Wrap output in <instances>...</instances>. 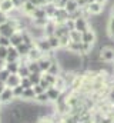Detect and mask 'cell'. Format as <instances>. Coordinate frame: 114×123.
<instances>
[{"mask_svg":"<svg viewBox=\"0 0 114 123\" xmlns=\"http://www.w3.org/2000/svg\"><path fill=\"white\" fill-rule=\"evenodd\" d=\"M98 59H100V62H106V63L114 62V49L111 46H103V47H100Z\"/></svg>","mask_w":114,"mask_h":123,"instance_id":"cell-1","label":"cell"},{"mask_svg":"<svg viewBox=\"0 0 114 123\" xmlns=\"http://www.w3.org/2000/svg\"><path fill=\"white\" fill-rule=\"evenodd\" d=\"M74 26H76V30L80 31V33H84V31H87L88 29H91L90 22L87 20V17H83V16L74 19Z\"/></svg>","mask_w":114,"mask_h":123,"instance_id":"cell-2","label":"cell"},{"mask_svg":"<svg viewBox=\"0 0 114 123\" xmlns=\"http://www.w3.org/2000/svg\"><path fill=\"white\" fill-rule=\"evenodd\" d=\"M36 47L43 53V55H47L50 52H53V49L50 47V43L47 40V37H41V39H37L36 40Z\"/></svg>","mask_w":114,"mask_h":123,"instance_id":"cell-3","label":"cell"},{"mask_svg":"<svg viewBox=\"0 0 114 123\" xmlns=\"http://www.w3.org/2000/svg\"><path fill=\"white\" fill-rule=\"evenodd\" d=\"M81 42H83V43H87V44L94 46L96 42H97V34H96V31L93 30V29H88L87 31L81 33Z\"/></svg>","mask_w":114,"mask_h":123,"instance_id":"cell-4","label":"cell"},{"mask_svg":"<svg viewBox=\"0 0 114 123\" xmlns=\"http://www.w3.org/2000/svg\"><path fill=\"white\" fill-rule=\"evenodd\" d=\"M104 9L106 7L103 4L97 3V1H93L90 4H87V10H88V14L90 16H98V14H101L104 12Z\"/></svg>","mask_w":114,"mask_h":123,"instance_id":"cell-5","label":"cell"},{"mask_svg":"<svg viewBox=\"0 0 114 123\" xmlns=\"http://www.w3.org/2000/svg\"><path fill=\"white\" fill-rule=\"evenodd\" d=\"M4 85H6V87H10V89H13L16 86H20L22 85V77L17 73H10V76L7 77V80L4 82Z\"/></svg>","mask_w":114,"mask_h":123,"instance_id":"cell-6","label":"cell"},{"mask_svg":"<svg viewBox=\"0 0 114 123\" xmlns=\"http://www.w3.org/2000/svg\"><path fill=\"white\" fill-rule=\"evenodd\" d=\"M0 99H1V103H11L14 100V94L13 90L10 87H6L3 92L0 93Z\"/></svg>","mask_w":114,"mask_h":123,"instance_id":"cell-7","label":"cell"},{"mask_svg":"<svg viewBox=\"0 0 114 123\" xmlns=\"http://www.w3.org/2000/svg\"><path fill=\"white\" fill-rule=\"evenodd\" d=\"M6 62H20V55L17 53L16 47H13V46H9V47H7V57H6Z\"/></svg>","mask_w":114,"mask_h":123,"instance_id":"cell-8","label":"cell"},{"mask_svg":"<svg viewBox=\"0 0 114 123\" xmlns=\"http://www.w3.org/2000/svg\"><path fill=\"white\" fill-rule=\"evenodd\" d=\"M16 6H14V1L13 0H0V10L4 12V13H10L11 10H14Z\"/></svg>","mask_w":114,"mask_h":123,"instance_id":"cell-9","label":"cell"},{"mask_svg":"<svg viewBox=\"0 0 114 123\" xmlns=\"http://www.w3.org/2000/svg\"><path fill=\"white\" fill-rule=\"evenodd\" d=\"M46 93H47L50 102H57V100L61 97V92H60L57 87H54V86H50V87L46 90Z\"/></svg>","mask_w":114,"mask_h":123,"instance_id":"cell-10","label":"cell"},{"mask_svg":"<svg viewBox=\"0 0 114 123\" xmlns=\"http://www.w3.org/2000/svg\"><path fill=\"white\" fill-rule=\"evenodd\" d=\"M30 49H31V47H30L28 44H26V43H20L19 46H16V50H17V53L20 55V59H27Z\"/></svg>","mask_w":114,"mask_h":123,"instance_id":"cell-11","label":"cell"},{"mask_svg":"<svg viewBox=\"0 0 114 123\" xmlns=\"http://www.w3.org/2000/svg\"><path fill=\"white\" fill-rule=\"evenodd\" d=\"M56 27H57V23L53 20V19H49L47 25L44 26V36L49 37V36H53L54 31H56Z\"/></svg>","mask_w":114,"mask_h":123,"instance_id":"cell-12","label":"cell"},{"mask_svg":"<svg viewBox=\"0 0 114 123\" xmlns=\"http://www.w3.org/2000/svg\"><path fill=\"white\" fill-rule=\"evenodd\" d=\"M20 43H23V33L17 30L13 36H11V37H10V46L16 47V46H19Z\"/></svg>","mask_w":114,"mask_h":123,"instance_id":"cell-13","label":"cell"},{"mask_svg":"<svg viewBox=\"0 0 114 123\" xmlns=\"http://www.w3.org/2000/svg\"><path fill=\"white\" fill-rule=\"evenodd\" d=\"M44 55L36 47V46H33L31 49H30V52H28V56H27V59L28 60H39V59H41Z\"/></svg>","mask_w":114,"mask_h":123,"instance_id":"cell-14","label":"cell"},{"mask_svg":"<svg viewBox=\"0 0 114 123\" xmlns=\"http://www.w3.org/2000/svg\"><path fill=\"white\" fill-rule=\"evenodd\" d=\"M22 100L24 102H30V100H36V93L33 90V87H28V89H24L23 90V94L20 97Z\"/></svg>","mask_w":114,"mask_h":123,"instance_id":"cell-15","label":"cell"},{"mask_svg":"<svg viewBox=\"0 0 114 123\" xmlns=\"http://www.w3.org/2000/svg\"><path fill=\"white\" fill-rule=\"evenodd\" d=\"M64 9L68 12V14H71V13H74L76 10H79L80 7H79V4H77V0H67Z\"/></svg>","mask_w":114,"mask_h":123,"instance_id":"cell-16","label":"cell"},{"mask_svg":"<svg viewBox=\"0 0 114 123\" xmlns=\"http://www.w3.org/2000/svg\"><path fill=\"white\" fill-rule=\"evenodd\" d=\"M54 87H57L60 92H64V89L67 87V80H66V77L64 76H57V80H56V85H54Z\"/></svg>","mask_w":114,"mask_h":123,"instance_id":"cell-17","label":"cell"},{"mask_svg":"<svg viewBox=\"0 0 114 123\" xmlns=\"http://www.w3.org/2000/svg\"><path fill=\"white\" fill-rule=\"evenodd\" d=\"M27 67L30 70V73H41L40 64L37 60H27Z\"/></svg>","mask_w":114,"mask_h":123,"instance_id":"cell-18","label":"cell"},{"mask_svg":"<svg viewBox=\"0 0 114 123\" xmlns=\"http://www.w3.org/2000/svg\"><path fill=\"white\" fill-rule=\"evenodd\" d=\"M17 74L20 76V77H28V74H30V70H28L27 67V62H20V66H19V72H17Z\"/></svg>","mask_w":114,"mask_h":123,"instance_id":"cell-19","label":"cell"},{"mask_svg":"<svg viewBox=\"0 0 114 123\" xmlns=\"http://www.w3.org/2000/svg\"><path fill=\"white\" fill-rule=\"evenodd\" d=\"M19 66H20V62H6L4 63V67L10 73H17L19 72Z\"/></svg>","mask_w":114,"mask_h":123,"instance_id":"cell-20","label":"cell"},{"mask_svg":"<svg viewBox=\"0 0 114 123\" xmlns=\"http://www.w3.org/2000/svg\"><path fill=\"white\" fill-rule=\"evenodd\" d=\"M47 40H49V43H50V47L53 49V50H57V49H60L61 46H60V39L57 37L56 34H53V36H49L47 37Z\"/></svg>","mask_w":114,"mask_h":123,"instance_id":"cell-21","label":"cell"},{"mask_svg":"<svg viewBox=\"0 0 114 123\" xmlns=\"http://www.w3.org/2000/svg\"><path fill=\"white\" fill-rule=\"evenodd\" d=\"M41 77L50 85V86H54L56 85V80H57V76H54V74H51V73H41Z\"/></svg>","mask_w":114,"mask_h":123,"instance_id":"cell-22","label":"cell"},{"mask_svg":"<svg viewBox=\"0 0 114 123\" xmlns=\"http://www.w3.org/2000/svg\"><path fill=\"white\" fill-rule=\"evenodd\" d=\"M28 79H30V82H31L33 86L34 85H39L40 80H41V73H30L28 74Z\"/></svg>","mask_w":114,"mask_h":123,"instance_id":"cell-23","label":"cell"},{"mask_svg":"<svg viewBox=\"0 0 114 123\" xmlns=\"http://www.w3.org/2000/svg\"><path fill=\"white\" fill-rule=\"evenodd\" d=\"M68 37L71 42H81V33L77 30H71L68 33Z\"/></svg>","mask_w":114,"mask_h":123,"instance_id":"cell-24","label":"cell"},{"mask_svg":"<svg viewBox=\"0 0 114 123\" xmlns=\"http://www.w3.org/2000/svg\"><path fill=\"white\" fill-rule=\"evenodd\" d=\"M107 31H108V36H110L111 39H114V16H110V19H108Z\"/></svg>","mask_w":114,"mask_h":123,"instance_id":"cell-25","label":"cell"},{"mask_svg":"<svg viewBox=\"0 0 114 123\" xmlns=\"http://www.w3.org/2000/svg\"><path fill=\"white\" fill-rule=\"evenodd\" d=\"M36 102H39V103H49L50 102V99H49V96H47V93H41V94H37L36 96Z\"/></svg>","mask_w":114,"mask_h":123,"instance_id":"cell-26","label":"cell"},{"mask_svg":"<svg viewBox=\"0 0 114 123\" xmlns=\"http://www.w3.org/2000/svg\"><path fill=\"white\" fill-rule=\"evenodd\" d=\"M11 90H13V94H14V99H20V97H22V94H23V90H24V89H23V86L20 85V86L13 87Z\"/></svg>","mask_w":114,"mask_h":123,"instance_id":"cell-27","label":"cell"},{"mask_svg":"<svg viewBox=\"0 0 114 123\" xmlns=\"http://www.w3.org/2000/svg\"><path fill=\"white\" fill-rule=\"evenodd\" d=\"M9 76H10V72H9L6 67H3V69L0 70V82H3V83H4V82L7 80V77H9Z\"/></svg>","mask_w":114,"mask_h":123,"instance_id":"cell-28","label":"cell"},{"mask_svg":"<svg viewBox=\"0 0 114 123\" xmlns=\"http://www.w3.org/2000/svg\"><path fill=\"white\" fill-rule=\"evenodd\" d=\"M107 102H108L111 106H114V86L110 87V90L107 93Z\"/></svg>","mask_w":114,"mask_h":123,"instance_id":"cell-29","label":"cell"},{"mask_svg":"<svg viewBox=\"0 0 114 123\" xmlns=\"http://www.w3.org/2000/svg\"><path fill=\"white\" fill-rule=\"evenodd\" d=\"M64 25H66V27L68 29V30L71 31V30H76V26H74V19H67L66 22H64Z\"/></svg>","mask_w":114,"mask_h":123,"instance_id":"cell-30","label":"cell"},{"mask_svg":"<svg viewBox=\"0 0 114 123\" xmlns=\"http://www.w3.org/2000/svg\"><path fill=\"white\" fill-rule=\"evenodd\" d=\"M0 46L9 47L10 46V37H6V36H1L0 34Z\"/></svg>","mask_w":114,"mask_h":123,"instance_id":"cell-31","label":"cell"},{"mask_svg":"<svg viewBox=\"0 0 114 123\" xmlns=\"http://www.w3.org/2000/svg\"><path fill=\"white\" fill-rule=\"evenodd\" d=\"M33 90H34V93H36V96H37V94H41V93L46 92V89H44V87H43L40 83H39V85H34V86H33Z\"/></svg>","mask_w":114,"mask_h":123,"instance_id":"cell-32","label":"cell"},{"mask_svg":"<svg viewBox=\"0 0 114 123\" xmlns=\"http://www.w3.org/2000/svg\"><path fill=\"white\" fill-rule=\"evenodd\" d=\"M22 86H23V89L33 87V85H31V82H30V79H28V77H22Z\"/></svg>","mask_w":114,"mask_h":123,"instance_id":"cell-33","label":"cell"},{"mask_svg":"<svg viewBox=\"0 0 114 123\" xmlns=\"http://www.w3.org/2000/svg\"><path fill=\"white\" fill-rule=\"evenodd\" d=\"M6 57H7V47L0 46V59L6 62Z\"/></svg>","mask_w":114,"mask_h":123,"instance_id":"cell-34","label":"cell"},{"mask_svg":"<svg viewBox=\"0 0 114 123\" xmlns=\"http://www.w3.org/2000/svg\"><path fill=\"white\" fill-rule=\"evenodd\" d=\"M7 20H9V14L0 10V25H3V23H6Z\"/></svg>","mask_w":114,"mask_h":123,"instance_id":"cell-35","label":"cell"},{"mask_svg":"<svg viewBox=\"0 0 114 123\" xmlns=\"http://www.w3.org/2000/svg\"><path fill=\"white\" fill-rule=\"evenodd\" d=\"M40 85H41V86H43V87H44L46 90H47V89L50 87V85H49V83H47V82H46V80H44L43 77H41V80H40Z\"/></svg>","mask_w":114,"mask_h":123,"instance_id":"cell-36","label":"cell"},{"mask_svg":"<svg viewBox=\"0 0 114 123\" xmlns=\"http://www.w3.org/2000/svg\"><path fill=\"white\" fill-rule=\"evenodd\" d=\"M94 1H97V3H100V4H103V6H106V4L108 3V0H94Z\"/></svg>","mask_w":114,"mask_h":123,"instance_id":"cell-37","label":"cell"},{"mask_svg":"<svg viewBox=\"0 0 114 123\" xmlns=\"http://www.w3.org/2000/svg\"><path fill=\"white\" fill-rule=\"evenodd\" d=\"M4 89H6V85H4V83H3V82H0V93L3 92V90H4Z\"/></svg>","mask_w":114,"mask_h":123,"instance_id":"cell-38","label":"cell"},{"mask_svg":"<svg viewBox=\"0 0 114 123\" xmlns=\"http://www.w3.org/2000/svg\"><path fill=\"white\" fill-rule=\"evenodd\" d=\"M39 123H53V122H51L50 119H43L41 122H39Z\"/></svg>","mask_w":114,"mask_h":123,"instance_id":"cell-39","label":"cell"},{"mask_svg":"<svg viewBox=\"0 0 114 123\" xmlns=\"http://www.w3.org/2000/svg\"><path fill=\"white\" fill-rule=\"evenodd\" d=\"M4 63H6V62H4V60H1V59H0V70H1L3 67H4Z\"/></svg>","mask_w":114,"mask_h":123,"instance_id":"cell-40","label":"cell"},{"mask_svg":"<svg viewBox=\"0 0 114 123\" xmlns=\"http://www.w3.org/2000/svg\"><path fill=\"white\" fill-rule=\"evenodd\" d=\"M57 0H46V4H47V3H56Z\"/></svg>","mask_w":114,"mask_h":123,"instance_id":"cell-41","label":"cell"},{"mask_svg":"<svg viewBox=\"0 0 114 123\" xmlns=\"http://www.w3.org/2000/svg\"><path fill=\"white\" fill-rule=\"evenodd\" d=\"M111 16H114V7H113V12H111Z\"/></svg>","mask_w":114,"mask_h":123,"instance_id":"cell-42","label":"cell"},{"mask_svg":"<svg viewBox=\"0 0 114 123\" xmlns=\"http://www.w3.org/2000/svg\"><path fill=\"white\" fill-rule=\"evenodd\" d=\"M113 115H114V106H113Z\"/></svg>","mask_w":114,"mask_h":123,"instance_id":"cell-43","label":"cell"},{"mask_svg":"<svg viewBox=\"0 0 114 123\" xmlns=\"http://www.w3.org/2000/svg\"><path fill=\"white\" fill-rule=\"evenodd\" d=\"M0 105H1V99H0Z\"/></svg>","mask_w":114,"mask_h":123,"instance_id":"cell-44","label":"cell"}]
</instances>
